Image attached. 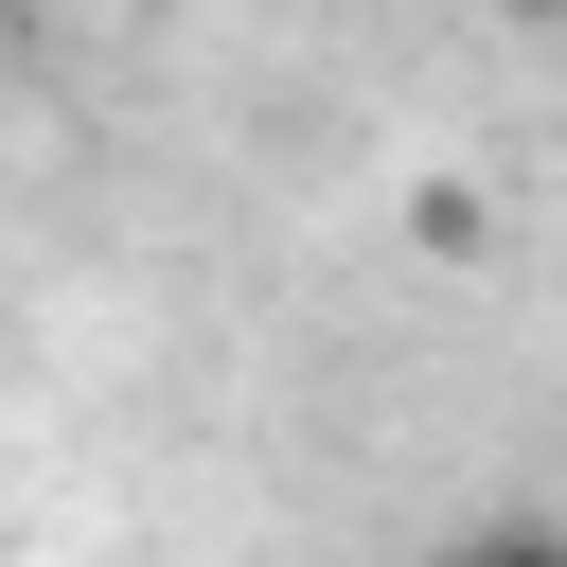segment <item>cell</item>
<instances>
[{
	"label": "cell",
	"instance_id": "3",
	"mask_svg": "<svg viewBox=\"0 0 567 567\" xmlns=\"http://www.w3.org/2000/svg\"><path fill=\"white\" fill-rule=\"evenodd\" d=\"M35 18H71V0H35Z\"/></svg>",
	"mask_w": 567,
	"mask_h": 567
},
{
	"label": "cell",
	"instance_id": "2",
	"mask_svg": "<svg viewBox=\"0 0 567 567\" xmlns=\"http://www.w3.org/2000/svg\"><path fill=\"white\" fill-rule=\"evenodd\" d=\"M496 18H567V0H496Z\"/></svg>",
	"mask_w": 567,
	"mask_h": 567
},
{
	"label": "cell",
	"instance_id": "1",
	"mask_svg": "<svg viewBox=\"0 0 567 567\" xmlns=\"http://www.w3.org/2000/svg\"><path fill=\"white\" fill-rule=\"evenodd\" d=\"M443 567H567V532H478V549H443Z\"/></svg>",
	"mask_w": 567,
	"mask_h": 567
}]
</instances>
